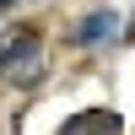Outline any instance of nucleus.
<instances>
[{
  "label": "nucleus",
  "mask_w": 135,
  "mask_h": 135,
  "mask_svg": "<svg viewBox=\"0 0 135 135\" xmlns=\"http://www.w3.org/2000/svg\"><path fill=\"white\" fill-rule=\"evenodd\" d=\"M43 70H49V60H43V49H32L27 60H16V65H11V70H6V81L27 92V86H38V81H43Z\"/></svg>",
  "instance_id": "4"
},
{
  "label": "nucleus",
  "mask_w": 135,
  "mask_h": 135,
  "mask_svg": "<svg viewBox=\"0 0 135 135\" xmlns=\"http://www.w3.org/2000/svg\"><path fill=\"white\" fill-rule=\"evenodd\" d=\"M114 32H119V11H108V6H103V11H92V16H81V22H76L70 43H76V49H103Z\"/></svg>",
  "instance_id": "1"
},
{
  "label": "nucleus",
  "mask_w": 135,
  "mask_h": 135,
  "mask_svg": "<svg viewBox=\"0 0 135 135\" xmlns=\"http://www.w3.org/2000/svg\"><path fill=\"white\" fill-rule=\"evenodd\" d=\"M32 49H43V38H38L32 27H11V32H0V76H6L16 60H27Z\"/></svg>",
  "instance_id": "3"
},
{
  "label": "nucleus",
  "mask_w": 135,
  "mask_h": 135,
  "mask_svg": "<svg viewBox=\"0 0 135 135\" xmlns=\"http://www.w3.org/2000/svg\"><path fill=\"white\" fill-rule=\"evenodd\" d=\"M6 6H11V0H0V11H6Z\"/></svg>",
  "instance_id": "5"
},
{
  "label": "nucleus",
  "mask_w": 135,
  "mask_h": 135,
  "mask_svg": "<svg viewBox=\"0 0 135 135\" xmlns=\"http://www.w3.org/2000/svg\"><path fill=\"white\" fill-rule=\"evenodd\" d=\"M60 135H124V119L114 108H86V114H70L60 124Z\"/></svg>",
  "instance_id": "2"
}]
</instances>
